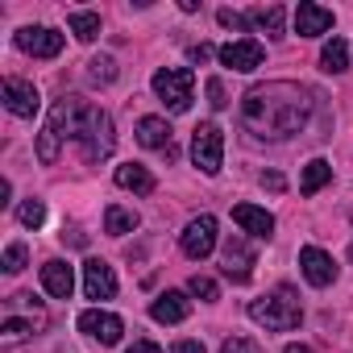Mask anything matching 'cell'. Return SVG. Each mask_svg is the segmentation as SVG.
<instances>
[{
  "label": "cell",
  "instance_id": "7",
  "mask_svg": "<svg viewBox=\"0 0 353 353\" xmlns=\"http://www.w3.org/2000/svg\"><path fill=\"white\" fill-rule=\"evenodd\" d=\"M179 245H183V254H188L192 262H204V258L216 250V216H196V221H188Z\"/></svg>",
  "mask_w": 353,
  "mask_h": 353
},
{
  "label": "cell",
  "instance_id": "38",
  "mask_svg": "<svg viewBox=\"0 0 353 353\" xmlns=\"http://www.w3.org/2000/svg\"><path fill=\"white\" fill-rule=\"evenodd\" d=\"M283 353H312V349H307V345H287Z\"/></svg>",
  "mask_w": 353,
  "mask_h": 353
},
{
  "label": "cell",
  "instance_id": "36",
  "mask_svg": "<svg viewBox=\"0 0 353 353\" xmlns=\"http://www.w3.org/2000/svg\"><path fill=\"white\" fill-rule=\"evenodd\" d=\"M129 353H162V349H158L154 341H133V345H129Z\"/></svg>",
  "mask_w": 353,
  "mask_h": 353
},
{
  "label": "cell",
  "instance_id": "32",
  "mask_svg": "<svg viewBox=\"0 0 353 353\" xmlns=\"http://www.w3.org/2000/svg\"><path fill=\"white\" fill-rule=\"evenodd\" d=\"M208 104L212 108H225L229 100H225V88H221V79H208Z\"/></svg>",
  "mask_w": 353,
  "mask_h": 353
},
{
  "label": "cell",
  "instance_id": "18",
  "mask_svg": "<svg viewBox=\"0 0 353 353\" xmlns=\"http://www.w3.org/2000/svg\"><path fill=\"white\" fill-rule=\"evenodd\" d=\"M42 287H46L54 299H71V291H75V270L54 258V262L42 266Z\"/></svg>",
  "mask_w": 353,
  "mask_h": 353
},
{
  "label": "cell",
  "instance_id": "23",
  "mask_svg": "<svg viewBox=\"0 0 353 353\" xmlns=\"http://www.w3.org/2000/svg\"><path fill=\"white\" fill-rule=\"evenodd\" d=\"M67 26H71V34L79 38V42H96L100 38V13H67Z\"/></svg>",
  "mask_w": 353,
  "mask_h": 353
},
{
  "label": "cell",
  "instance_id": "28",
  "mask_svg": "<svg viewBox=\"0 0 353 353\" xmlns=\"http://www.w3.org/2000/svg\"><path fill=\"white\" fill-rule=\"evenodd\" d=\"M0 266H5V274H17V270H26V245H21V241H13V245L5 250V262H0Z\"/></svg>",
  "mask_w": 353,
  "mask_h": 353
},
{
  "label": "cell",
  "instance_id": "8",
  "mask_svg": "<svg viewBox=\"0 0 353 353\" xmlns=\"http://www.w3.org/2000/svg\"><path fill=\"white\" fill-rule=\"evenodd\" d=\"M221 270L233 279V283H250L254 274V250L241 233H229L225 237V250H221Z\"/></svg>",
  "mask_w": 353,
  "mask_h": 353
},
{
  "label": "cell",
  "instance_id": "16",
  "mask_svg": "<svg viewBox=\"0 0 353 353\" xmlns=\"http://www.w3.org/2000/svg\"><path fill=\"white\" fill-rule=\"evenodd\" d=\"M150 316H154L158 324H179V320L192 316V299H188L183 291H166V295H158V299L150 303Z\"/></svg>",
  "mask_w": 353,
  "mask_h": 353
},
{
  "label": "cell",
  "instance_id": "12",
  "mask_svg": "<svg viewBox=\"0 0 353 353\" xmlns=\"http://www.w3.org/2000/svg\"><path fill=\"white\" fill-rule=\"evenodd\" d=\"M299 270H303V279H307L312 287H328V283L336 279V262H332L320 245H303V250H299Z\"/></svg>",
  "mask_w": 353,
  "mask_h": 353
},
{
  "label": "cell",
  "instance_id": "30",
  "mask_svg": "<svg viewBox=\"0 0 353 353\" xmlns=\"http://www.w3.org/2000/svg\"><path fill=\"white\" fill-rule=\"evenodd\" d=\"M216 21H221L225 30H237V34H245V30H250V17H241V13H233V9H221V13H216Z\"/></svg>",
  "mask_w": 353,
  "mask_h": 353
},
{
  "label": "cell",
  "instance_id": "3",
  "mask_svg": "<svg viewBox=\"0 0 353 353\" xmlns=\"http://www.w3.org/2000/svg\"><path fill=\"white\" fill-rule=\"evenodd\" d=\"M79 117H83V100H75V96L54 100L50 121H46V129H42V137H38V158H42L46 166L59 158V141H63V137H75Z\"/></svg>",
  "mask_w": 353,
  "mask_h": 353
},
{
  "label": "cell",
  "instance_id": "31",
  "mask_svg": "<svg viewBox=\"0 0 353 353\" xmlns=\"http://www.w3.org/2000/svg\"><path fill=\"white\" fill-rule=\"evenodd\" d=\"M221 353H262V349H258V341H250V336H229V341L221 345Z\"/></svg>",
  "mask_w": 353,
  "mask_h": 353
},
{
  "label": "cell",
  "instance_id": "15",
  "mask_svg": "<svg viewBox=\"0 0 353 353\" xmlns=\"http://www.w3.org/2000/svg\"><path fill=\"white\" fill-rule=\"evenodd\" d=\"M328 30H332V9L312 5V0H303V5L295 9V34L299 38H320Z\"/></svg>",
  "mask_w": 353,
  "mask_h": 353
},
{
  "label": "cell",
  "instance_id": "33",
  "mask_svg": "<svg viewBox=\"0 0 353 353\" xmlns=\"http://www.w3.org/2000/svg\"><path fill=\"white\" fill-rule=\"evenodd\" d=\"M170 353H208V349H204L200 341H174V345H170Z\"/></svg>",
  "mask_w": 353,
  "mask_h": 353
},
{
  "label": "cell",
  "instance_id": "14",
  "mask_svg": "<svg viewBox=\"0 0 353 353\" xmlns=\"http://www.w3.org/2000/svg\"><path fill=\"white\" fill-rule=\"evenodd\" d=\"M0 96H5V108L13 112V117H34L38 108H42V100H38V88L34 83H26V79H5V92H0Z\"/></svg>",
  "mask_w": 353,
  "mask_h": 353
},
{
  "label": "cell",
  "instance_id": "4",
  "mask_svg": "<svg viewBox=\"0 0 353 353\" xmlns=\"http://www.w3.org/2000/svg\"><path fill=\"white\" fill-rule=\"evenodd\" d=\"M75 141L83 145V158L88 162H100L112 154L117 137H112V117L96 104H83V117H79V129H75Z\"/></svg>",
  "mask_w": 353,
  "mask_h": 353
},
{
  "label": "cell",
  "instance_id": "34",
  "mask_svg": "<svg viewBox=\"0 0 353 353\" xmlns=\"http://www.w3.org/2000/svg\"><path fill=\"white\" fill-rule=\"evenodd\" d=\"M262 188H270V192H283V188H287V179H283L279 170H270V174H262Z\"/></svg>",
  "mask_w": 353,
  "mask_h": 353
},
{
  "label": "cell",
  "instance_id": "10",
  "mask_svg": "<svg viewBox=\"0 0 353 353\" xmlns=\"http://www.w3.org/2000/svg\"><path fill=\"white\" fill-rule=\"evenodd\" d=\"M79 332H88V336L100 341V345H117L121 332H125V324H121V316H112V312H104V307H88V312L79 316Z\"/></svg>",
  "mask_w": 353,
  "mask_h": 353
},
{
  "label": "cell",
  "instance_id": "26",
  "mask_svg": "<svg viewBox=\"0 0 353 353\" xmlns=\"http://www.w3.org/2000/svg\"><path fill=\"white\" fill-rule=\"evenodd\" d=\"M88 75H92V83H112V79H117V63H112L108 54H100V59L88 63Z\"/></svg>",
  "mask_w": 353,
  "mask_h": 353
},
{
  "label": "cell",
  "instance_id": "13",
  "mask_svg": "<svg viewBox=\"0 0 353 353\" xmlns=\"http://www.w3.org/2000/svg\"><path fill=\"white\" fill-rule=\"evenodd\" d=\"M83 295L88 299H112L117 295V274L108 262H100V258L83 262Z\"/></svg>",
  "mask_w": 353,
  "mask_h": 353
},
{
  "label": "cell",
  "instance_id": "9",
  "mask_svg": "<svg viewBox=\"0 0 353 353\" xmlns=\"http://www.w3.org/2000/svg\"><path fill=\"white\" fill-rule=\"evenodd\" d=\"M262 59H266V50H262L258 38H237V42L221 46V63H225L229 71H241V75H245V71H258Z\"/></svg>",
  "mask_w": 353,
  "mask_h": 353
},
{
  "label": "cell",
  "instance_id": "25",
  "mask_svg": "<svg viewBox=\"0 0 353 353\" xmlns=\"http://www.w3.org/2000/svg\"><path fill=\"white\" fill-rule=\"evenodd\" d=\"M133 229H137V212H129V208H121V204H112V208L104 212V233L125 237V233H133Z\"/></svg>",
  "mask_w": 353,
  "mask_h": 353
},
{
  "label": "cell",
  "instance_id": "22",
  "mask_svg": "<svg viewBox=\"0 0 353 353\" xmlns=\"http://www.w3.org/2000/svg\"><path fill=\"white\" fill-rule=\"evenodd\" d=\"M283 9L279 5H262V9H254L250 13V26H258V30H266L270 38H283Z\"/></svg>",
  "mask_w": 353,
  "mask_h": 353
},
{
  "label": "cell",
  "instance_id": "37",
  "mask_svg": "<svg viewBox=\"0 0 353 353\" xmlns=\"http://www.w3.org/2000/svg\"><path fill=\"white\" fill-rule=\"evenodd\" d=\"M63 241H71V245H88V237H83L79 229H71V233H63Z\"/></svg>",
  "mask_w": 353,
  "mask_h": 353
},
{
  "label": "cell",
  "instance_id": "21",
  "mask_svg": "<svg viewBox=\"0 0 353 353\" xmlns=\"http://www.w3.org/2000/svg\"><path fill=\"white\" fill-rule=\"evenodd\" d=\"M328 179H332V166H328L324 158H312V162L303 166V179H299V192H303V196H316V192H320V188H324Z\"/></svg>",
  "mask_w": 353,
  "mask_h": 353
},
{
  "label": "cell",
  "instance_id": "2",
  "mask_svg": "<svg viewBox=\"0 0 353 353\" xmlns=\"http://www.w3.org/2000/svg\"><path fill=\"white\" fill-rule=\"evenodd\" d=\"M250 320L262 324V328H270V332H291L303 320L299 295L291 287H279V291H270V295H262V299L250 303Z\"/></svg>",
  "mask_w": 353,
  "mask_h": 353
},
{
  "label": "cell",
  "instance_id": "29",
  "mask_svg": "<svg viewBox=\"0 0 353 353\" xmlns=\"http://www.w3.org/2000/svg\"><path fill=\"white\" fill-rule=\"evenodd\" d=\"M188 291H192L196 299H204V303H212V299L221 295V291H216V283H212V279H204V274H196V279L188 283Z\"/></svg>",
  "mask_w": 353,
  "mask_h": 353
},
{
  "label": "cell",
  "instance_id": "11",
  "mask_svg": "<svg viewBox=\"0 0 353 353\" xmlns=\"http://www.w3.org/2000/svg\"><path fill=\"white\" fill-rule=\"evenodd\" d=\"M17 46L34 59H54L63 50V34L46 30V26H26V30H17Z\"/></svg>",
  "mask_w": 353,
  "mask_h": 353
},
{
  "label": "cell",
  "instance_id": "27",
  "mask_svg": "<svg viewBox=\"0 0 353 353\" xmlns=\"http://www.w3.org/2000/svg\"><path fill=\"white\" fill-rule=\"evenodd\" d=\"M17 216H21V225H26V229H38V225L46 221V204H42V200H26Z\"/></svg>",
  "mask_w": 353,
  "mask_h": 353
},
{
  "label": "cell",
  "instance_id": "6",
  "mask_svg": "<svg viewBox=\"0 0 353 353\" xmlns=\"http://www.w3.org/2000/svg\"><path fill=\"white\" fill-rule=\"evenodd\" d=\"M192 162L204 174L221 170V162H225V133H221V125H212V121L196 125V133H192Z\"/></svg>",
  "mask_w": 353,
  "mask_h": 353
},
{
  "label": "cell",
  "instance_id": "19",
  "mask_svg": "<svg viewBox=\"0 0 353 353\" xmlns=\"http://www.w3.org/2000/svg\"><path fill=\"white\" fill-rule=\"evenodd\" d=\"M117 188H125V192H137V196H154V174L141 166V162H125V166H117Z\"/></svg>",
  "mask_w": 353,
  "mask_h": 353
},
{
  "label": "cell",
  "instance_id": "17",
  "mask_svg": "<svg viewBox=\"0 0 353 353\" xmlns=\"http://www.w3.org/2000/svg\"><path fill=\"white\" fill-rule=\"evenodd\" d=\"M233 221H237L250 237H258V241H266V237L274 233V216H270L266 208H258V204H237V208H233Z\"/></svg>",
  "mask_w": 353,
  "mask_h": 353
},
{
  "label": "cell",
  "instance_id": "24",
  "mask_svg": "<svg viewBox=\"0 0 353 353\" xmlns=\"http://www.w3.org/2000/svg\"><path fill=\"white\" fill-rule=\"evenodd\" d=\"M320 67H324L328 75H341V71L349 67V46H345L341 38L324 42V50H320Z\"/></svg>",
  "mask_w": 353,
  "mask_h": 353
},
{
  "label": "cell",
  "instance_id": "35",
  "mask_svg": "<svg viewBox=\"0 0 353 353\" xmlns=\"http://www.w3.org/2000/svg\"><path fill=\"white\" fill-rule=\"evenodd\" d=\"M208 59H212V46H208V42L192 46V63H208Z\"/></svg>",
  "mask_w": 353,
  "mask_h": 353
},
{
  "label": "cell",
  "instance_id": "20",
  "mask_svg": "<svg viewBox=\"0 0 353 353\" xmlns=\"http://www.w3.org/2000/svg\"><path fill=\"white\" fill-rule=\"evenodd\" d=\"M137 141L145 150H170V125L162 117H141L137 121Z\"/></svg>",
  "mask_w": 353,
  "mask_h": 353
},
{
  "label": "cell",
  "instance_id": "1",
  "mask_svg": "<svg viewBox=\"0 0 353 353\" xmlns=\"http://www.w3.org/2000/svg\"><path fill=\"white\" fill-rule=\"evenodd\" d=\"M312 100L299 83H258L241 96V125L258 141H283L303 133Z\"/></svg>",
  "mask_w": 353,
  "mask_h": 353
},
{
  "label": "cell",
  "instance_id": "5",
  "mask_svg": "<svg viewBox=\"0 0 353 353\" xmlns=\"http://www.w3.org/2000/svg\"><path fill=\"white\" fill-rule=\"evenodd\" d=\"M154 96L170 112H188L196 100V75L188 67H162V71H154Z\"/></svg>",
  "mask_w": 353,
  "mask_h": 353
}]
</instances>
